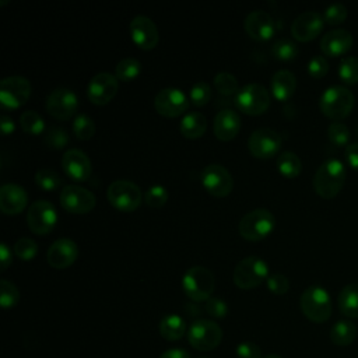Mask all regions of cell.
Instances as JSON below:
<instances>
[{"label":"cell","mask_w":358,"mask_h":358,"mask_svg":"<svg viewBox=\"0 0 358 358\" xmlns=\"http://www.w3.org/2000/svg\"><path fill=\"white\" fill-rule=\"evenodd\" d=\"M345 175V166L340 159H326L315 172L313 189L320 197L333 199L343 189Z\"/></svg>","instance_id":"1"},{"label":"cell","mask_w":358,"mask_h":358,"mask_svg":"<svg viewBox=\"0 0 358 358\" xmlns=\"http://www.w3.org/2000/svg\"><path fill=\"white\" fill-rule=\"evenodd\" d=\"M354 94L343 85H331L320 96L319 106L324 116L334 122L344 119L350 115L354 108Z\"/></svg>","instance_id":"2"},{"label":"cell","mask_w":358,"mask_h":358,"mask_svg":"<svg viewBox=\"0 0 358 358\" xmlns=\"http://www.w3.org/2000/svg\"><path fill=\"white\" fill-rule=\"evenodd\" d=\"M302 313L315 323L326 322L331 315V299L329 292L320 285L308 287L299 298Z\"/></svg>","instance_id":"3"},{"label":"cell","mask_w":358,"mask_h":358,"mask_svg":"<svg viewBox=\"0 0 358 358\" xmlns=\"http://www.w3.org/2000/svg\"><path fill=\"white\" fill-rule=\"evenodd\" d=\"M182 287L192 301H207L214 291V274L204 266H192L183 274Z\"/></svg>","instance_id":"4"},{"label":"cell","mask_w":358,"mask_h":358,"mask_svg":"<svg viewBox=\"0 0 358 358\" xmlns=\"http://www.w3.org/2000/svg\"><path fill=\"white\" fill-rule=\"evenodd\" d=\"M268 277V266L259 256H246L234 268V282L242 289H250L260 285Z\"/></svg>","instance_id":"5"},{"label":"cell","mask_w":358,"mask_h":358,"mask_svg":"<svg viewBox=\"0 0 358 358\" xmlns=\"http://www.w3.org/2000/svg\"><path fill=\"white\" fill-rule=\"evenodd\" d=\"M275 225V218L267 208H255L246 213L238 225L239 234L248 241H259L267 236Z\"/></svg>","instance_id":"6"},{"label":"cell","mask_w":358,"mask_h":358,"mask_svg":"<svg viewBox=\"0 0 358 358\" xmlns=\"http://www.w3.org/2000/svg\"><path fill=\"white\" fill-rule=\"evenodd\" d=\"M187 340L194 350L207 352L220 345L222 340V330L214 320L197 319L187 330Z\"/></svg>","instance_id":"7"},{"label":"cell","mask_w":358,"mask_h":358,"mask_svg":"<svg viewBox=\"0 0 358 358\" xmlns=\"http://www.w3.org/2000/svg\"><path fill=\"white\" fill-rule=\"evenodd\" d=\"M109 203L120 211L136 210L143 200L141 189L131 180L116 179L108 186L106 192Z\"/></svg>","instance_id":"8"},{"label":"cell","mask_w":358,"mask_h":358,"mask_svg":"<svg viewBox=\"0 0 358 358\" xmlns=\"http://www.w3.org/2000/svg\"><path fill=\"white\" fill-rule=\"evenodd\" d=\"M235 105L248 115H260L270 106L268 91L259 83L246 84L235 94Z\"/></svg>","instance_id":"9"},{"label":"cell","mask_w":358,"mask_h":358,"mask_svg":"<svg viewBox=\"0 0 358 358\" xmlns=\"http://www.w3.org/2000/svg\"><path fill=\"white\" fill-rule=\"evenodd\" d=\"M57 221V213L55 206L48 200L34 201L27 213V222L29 229L36 235H45L50 232Z\"/></svg>","instance_id":"10"},{"label":"cell","mask_w":358,"mask_h":358,"mask_svg":"<svg viewBox=\"0 0 358 358\" xmlns=\"http://www.w3.org/2000/svg\"><path fill=\"white\" fill-rule=\"evenodd\" d=\"M200 179L204 189L215 197L227 196L234 187L232 175L220 164H208L206 168H203Z\"/></svg>","instance_id":"11"},{"label":"cell","mask_w":358,"mask_h":358,"mask_svg":"<svg viewBox=\"0 0 358 358\" xmlns=\"http://www.w3.org/2000/svg\"><path fill=\"white\" fill-rule=\"evenodd\" d=\"M31 95V83L22 76H10L0 83V101L7 108L24 105Z\"/></svg>","instance_id":"12"},{"label":"cell","mask_w":358,"mask_h":358,"mask_svg":"<svg viewBox=\"0 0 358 358\" xmlns=\"http://www.w3.org/2000/svg\"><path fill=\"white\" fill-rule=\"evenodd\" d=\"M78 108V98L76 92L66 87L55 88L46 98V110L59 120L71 117Z\"/></svg>","instance_id":"13"},{"label":"cell","mask_w":358,"mask_h":358,"mask_svg":"<svg viewBox=\"0 0 358 358\" xmlns=\"http://www.w3.org/2000/svg\"><path fill=\"white\" fill-rule=\"evenodd\" d=\"M94 193L78 185H67L60 192V204L73 214H85L95 207Z\"/></svg>","instance_id":"14"},{"label":"cell","mask_w":358,"mask_h":358,"mask_svg":"<svg viewBox=\"0 0 358 358\" xmlns=\"http://www.w3.org/2000/svg\"><path fill=\"white\" fill-rule=\"evenodd\" d=\"M189 98L186 94L175 87H166L158 91L154 98L155 110L168 117H175L182 115L189 106Z\"/></svg>","instance_id":"15"},{"label":"cell","mask_w":358,"mask_h":358,"mask_svg":"<svg viewBox=\"0 0 358 358\" xmlns=\"http://www.w3.org/2000/svg\"><path fill=\"white\" fill-rule=\"evenodd\" d=\"M250 152L257 158H270L281 147V136L271 127H259L252 131L248 140Z\"/></svg>","instance_id":"16"},{"label":"cell","mask_w":358,"mask_h":358,"mask_svg":"<svg viewBox=\"0 0 358 358\" xmlns=\"http://www.w3.org/2000/svg\"><path fill=\"white\" fill-rule=\"evenodd\" d=\"M117 77L110 73L102 71L95 74L90 80L87 85V95L92 103L105 105L109 101H112V98L117 92Z\"/></svg>","instance_id":"17"},{"label":"cell","mask_w":358,"mask_h":358,"mask_svg":"<svg viewBox=\"0 0 358 358\" xmlns=\"http://www.w3.org/2000/svg\"><path fill=\"white\" fill-rule=\"evenodd\" d=\"M323 24L324 20L317 11H305L292 21L291 34L296 41L308 42L322 32Z\"/></svg>","instance_id":"18"},{"label":"cell","mask_w":358,"mask_h":358,"mask_svg":"<svg viewBox=\"0 0 358 358\" xmlns=\"http://www.w3.org/2000/svg\"><path fill=\"white\" fill-rule=\"evenodd\" d=\"M243 28L246 34L256 41H267L273 36L275 31V24L273 17L264 10L250 11L243 21Z\"/></svg>","instance_id":"19"},{"label":"cell","mask_w":358,"mask_h":358,"mask_svg":"<svg viewBox=\"0 0 358 358\" xmlns=\"http://www.w3.org/2000/svg\"><path fill=\"white\" fill-rule=\"evenodd\" d=\"M62 166L66 175L77 182L87 180L91 176L92 171L88 155L78 148H70L63 154Z\"/></svg>","instance_id":"20"},{"label":"cell","mask_w":358,"mask_h":358,"mask_svg":"<svg viewBox=\"0 0 358 358\" xmlns=\"http://www.w3.org/2000/svg\"><path fill=\"white\" fill-rule=\"evenodd\" d=\"M130 35L133 42L141 49H152L158 43V29L147 15H136L130 22Z\"/></svg>","instance_id":"21"},{"label":"cell","mask_w":358,"mask_h":358,"mask_svg":"<svg viewBox=\"0 0 358 358\" xmlns=\"http://www.w3.org/2000/svg\"><path fill=\"white\" fill-rule=\"evenodd\" d=\"M78 256V246L70 238L56 239L48 249V263L55 268L69 267Z\"/></svg>","instance_id":"22"},{"label":"cell","mask_w":358,"mask_h":358,"mask_svg":"<svg viewBox=\"0 0 358 358\" xmlns=\"http://www.w3.org/2000/svg\"><path fill=\"white\" fill-rule=\"evenodd\" d=\"M28 201L25 189L17 183H4L0 187V208L4 214L21 213Z\"/></svg>","instance_id":"23"},{"label":"cell","mask_w":358,"mask_h":358,"mask_svg":"<svg viewBox=\"0 0 358 358\" xmlns=\"http://www.w3.org/2000/svg\"><path fill=\"white\" fill-rule=\"evenodd\" d=\"M354 38L347 29H333L320 39V49L326 56L337 57L347 53L352 46Z\"/></svg>","instance_id":"24"},{"label":"cell","mask_w":358,"mask_h":358,"mask_svg":"<svg viewBox=\"0 0 358 358\" xmlns=\"http://www.w3.org/2000/svg\"><path fill=\"white\" fill-rule=\"evenodd\" d=\"M241 127V117L232 109H221L214 119V134L224 141L232 140Z\"/></svg>","instance_id":"25"},{"label":"cell","mask_w":358,"mask_h":358,"mask_svg":"<svg viewBox=\"0 0 358 358\" xmlns=\"http://www.w3.org/2000/svg\"><path fill=\"white\" fill-rule=\"evenodd\" d=\"M270 87L278 101H287L296 88V78L289 70H278L273 74Z\"/></svg>","instance_id":"26"},{"label":"cell","mask_w":358,"mask_h":358,"mask_svg":"<svg viewBox=\"0 0 358 358\" xmlns=\"http://www.w3.org/2000/svg\"><path fill=\"white\" fill-rule=\"evenodd\" d=\"M340 312L348 319H358V282L347 284L337 298Z\"/></svg>","instance_id":"27"},{"label":"cell","mask_w":358,"mask_h":358,"mask_svg":"<svg viewBox=\"0 0 358 358\" xmlns=\"http://www.w3.org/2000/svg\"><path fill=\"white\" fill-rule=\"evenodd\" d=\"M207 129V119L203 113L197 110H190L187 112L179 124L180 133L187 137V138H197L204 134Z\"/></svg>","instance_id":"28"},{"label":"cell","mask_w":358,"mask_h":358,"mask_svg":"<svg viewBox=\"0 0 358 358\" xmlns=\"http://www.w3.org/2000/svg\"><path fill=\"white\" fill-rule=\"evenodd\" d=\"M186 333V322L175 313L165 315L159 322V334L168 341H176Z\"/></svg>","instance_id":"29"},{"label":"cell","mask_w":358,"mask_h":358,"mask_svg":"<svg viewBox=\"0 0 358 358\" xmlns=\"http://www.w3.org/2000/svg\"><path fill=\"white\" fill-rule=\"evenodd\" d=\"M329 336L333 344L338 347H347L352 344L357 337V326L348 319L338 320L331 326Z\"/></svg>","instance_id":"30"},{"label":"cell","mask_w":358,"mask_h":358,"mask_svg":"<svg viewBox=\"0 0 358 358\" xmlns=\"http://www.w3.org/2000/svg\"><path fill=\"white\" fill-rule=\"evenodd\" d=\"M277 168L278 172L285 178H295L299 175L302 162L299 157L292 151H282L277 157Z\"/></svg>","instance_id":"31"},{"label":"cell","mask_w":358,"mask_h":358,"mask_svg":"<svg viewBox=\"0 0 358 358\" xmlns=\"http://www.w3.org/2000/svg\"><path fill=\"white\" fill-rule=\"evenodd\" d=\"M338 76L347 85H354L358 83V57L347 56L341 59L338 64Z\"/></svg>","instance_id":"32"},{"label":"cell","mask_w":358,"mask_h":358,"mask_svg":"<svg viewBox=\"0 0 358 358\" xmlns=\"http://www.w3.org/2000/svg\"><path fill=\"white\" fill-rule=\"evenodd\" d=\"M21 129L28 134H41L45 130V120L36 110H25L20 116Z\"/></svg>","instance_id":"33"},{"label":"cell","mask_w":358,"mask_h":358,"mask_svg":"<svg viewBox=\"0 0 358 358\" xmlns=\"http://www.w3.org/2000/svg\"><path fill=\"white\" fill-rule=\"evenodd\" d=\"M140 71H141V64L134 57H124L115 67L116 77L123 81L134 80L140 74Z\"/></svg>","instance_id":"34"},{"label":"cell","mask_w":358,"mask_h":358,"mask_svg":"<svg viewBox=\"0 0 358 358\" xmlns=\"http://www.w3.org/2000/svg\"><path fill=\"white\" fill-rule=\"evenodd\" d=\"M298 52L296 43L287 38L277 39L271 46V55L280 60H292L298 56Z\"/></svg>","instance_id":"35"},{"label":"cell","mask_w":358,"mask_h":358,"mask_svg":"<svg viewBox=\"0 0 358 358\" xmlns=\"http://www.w3.org/2000/svg\"><path fill=\"white\" fill-rule=\"evenodd\" d=\"M70 141V137L67 134V131L60 127V126H50L46 129L45 136H43V143L49 147V148H55V150H60L63 147H66Z\"/></svg>","instance_id":"36"},{"label":"cell","mask_w":358,"mask_h":358,"mask_svg":"<svg viewBox=\"0 0 358 358\" xmlns=\"http://www.w3.org/2000/svg\"><path fill=\"white\" fill-rule=\"evenodd\" d=\"M35 182L38 183L39 187H42L43 190H55L60 186L62 183V178L60 175L52 169V168H41L36 171L35 173Z\"/></svg>","instance_id":"37"},{"label":"cell","mask_w":358,"mask_h":358,"mask_svg":"<svg viewBox=\"0 0 358 358\" xmlns=\"http://www.w3.org/2000/svg\"><path fill=\"white\" fill-rule=\"evenodd\" d=\"M73 131L77 138L88 140L95 133V123L88 115L78 113L73 122Z\"/></svg>","instance_id":"38"},{"label":"cell","mask_w":358,"mask_h":358,"mask_svg":"<svg viewBox=\"0 0 358 358\" xmlns=\"http://www.w3.org/2000/svg\"><path fill=\"white\" fill-rule=\"evenodd\" d=\"M20 301V291L11 281L3 278L0 281V305L4 309L13 308Z\"/></svg>","instance_id":"39"},{"label":"cell","mask_w":358,"mask_h":358,"mask_svg":"<svg viewBox=\"0 0 358 358\" xmlns=\"http://www.w3.org/2000/svg\"><path fill=\"white\" fill-rule=\"evenodd\" d=\"M214 87L222 95H232L239 90L235 76L228 71H221L214 77Z\"/></svg>","instance_id":"40"},{"label":"cell","mask_w":358,"mask_h":358,"mask_svg":"<svg viewBox=\"0 0 358 358\" xmlns=\"http://www.w3.org/2000/svg\"><path fill=\"white\" fill-rule=\"evenodd\" d=\"M211 98V87L206 81H197L192 85L189 92V99L196 106L206 105Z\"/></svg>","instance_id":"41"},{"label":"cell","mask_w":358,"mask_h":358,"mask_svg":"<svg viewBox=\"0 0 358 358\" xmlns=\"http://www.w3.org/2000/svg\"><path fill=\"white\" fill-rule=\"evenodd\" d=\"M327 137L336 147H343L350 141V130L344 123L333 122L327 127Z\"/></svg>","instance_id":"42"},{"label":"cell","mask_w":358,"mask_h":358,"mask_svg":"<svg viewBox=\"0 0 358 358\" xmlns=\"http://www.w3.org/2000/svg\"><path fill=\"white\" fill-rule=\"evenodd\" d=\"M36 252H38V245L31 238L22 236V238H20L14 243V253L21 260H31V259H34L36 256Z\"/></svg>","instance_id":"43"},{"label":"cell","mask_w":358,"mask_h":358,"mask_svg":"<svg viewBox=\"0 0 358 358\" xmlns=\"http://www.w3.org/2000/svg\"><path fill=\"white\" fill-rule=\"evenodd\" d=\"M166 201H168V192L161 185H152L145 193V203L152 208L162 207Z\"/></svg>","instance_id":"44"},{"label":"cell","mask_w":358,"mask_h":358,"mask_svg":"<svg viewBox=\"0 0 358 358\" xmlns=\"http://www.w3.org/2000/svg\"><path fill=\"white\" fill-rule=\"evenodd\" d=\"M347 7L344 4H340V3H336V4H331L329 6L326 10H324V14H323V20L324 22L330 24V25H338L341 22L345 21L347 18Z\"/></svg>","instance_id":"45"},{"label":"cell","mask_w":358,"mask_h":358,"mask_svg":"<svg viewBox=\"0 0 358 358\" xmlns=\"http://www.w3.org/2000/svg\"><path fill=\"white\" fill-rule=\"evenodd\" d=\"M267 282V288L273 292V294H277V295H282L285 292H288L289 289V281L288 278L281 274V273H273L267 277L266 280Z\"/></svg>","instance_id":"46"},{"label":"cell","mask_w":358,"mask_h":358,"mask_svg":"<svg viewBox=\"0 0 358 358\" xmlns=\"http://www.w3.org/2000/svg\"><path fill=\"white\" fill-rule=\"evenodd\" d=\"M206 312L215 317V319H222L227 316L228 313V305L225 301H222L221 298H215V296H211L206 301V306H204Z\"/></svg>","instance_id":"47"},{"label":"cell","mask_w":358,"mask_h":358,"mask_svg":"<svg viewBox=\"0 0 358 358\" xmlns=\"http://www.w3.org/2000/svg\"><path fill=\"white\" fill-rule=\"evenodd\" d=\"M329 71V63L323 56H313L308 63V73L313 78H322Z\"/></svg>","instance_id":"48"},{"label":"cell","mask_w":358,"mask_h":358,"mask_svg":"<svg viewBox=\"0 0 358 358\" xmlns=\"http://www.w3.org/2000/svg\"><path fill=\"white\" fill-rule=\"evenodd\" d=\"M238 358H262V350L253 341H242L236 347Z\"/></svg>","instance_id":"49"},{"label":"cell","mask_w":358,"mask_h":358,"mask_svg":"<svg viewBox=\"0 0 358 358\" xmlns=\"http://www.w3.org/2000/svg\"><path fill=\"white\" fill-rule=\"evenodd\" d=\"M345 159L350 166H352L355 171H358V143L348 144L345 147Z\"/></svg>","instance_id":"50"},{"label":"cell","mask_w":358,"mask_h":358,"mask_svg":"<svg viewBox=\"0 0 358 358\" xmlns=\"http://www.w3.org/2000/svg\"><path fill=\"white\" fill-rule=\"evenodd\" d=\"M0 262H1V270H6L11 263V250L6 243L0 245Z\"/></svg>","instance_id":"51"},{"label":"cell","mask_w":358,"mask_h":358,"mask_svg":"<svg viewBox=\"0 0 358 358\" xmlns=\"http://www.w3.org/2000/svg\"><path fill=\"white\" fill-rule=\"evenodd\" d=\"M159 358H190L189 352L183 348H171L164 351Z\"/></svg>","instance_id":"52"},{"label":"cell","mask_w":358,"mask_h":358,"mask_svg":"<svg viewBox=\"0 0 358 358\" xmlns=\"http://www.w3.org/2000/svg\"><path fill=\"white\" fill-rule=\"evenodd\" d=\"M0 127H1L3 134H10L14 130L15 124H14V120L8 115L3 113L1 119H0Z\"/></svg>","instance_id":"53"},{"label":"cell","mask_w":358,"mask_h":358,"mask_svg":"<svg viewBox=\"0 0 358 358\" xmlns=\"http://www.w3.org/2000/svg\"><path fill=\"white\" fill-rule=\"evenodd\" d=\"M263 358H282V357H280V355H277V354H268V355H266V357H263Z\"/></svg>","instance_id":"54"},{"label":"cell","mask_w":358,"mask_h":358,"mask_svg":"<svg viewBox=\"0 0 358 358\" xmlns=\"http://www.w3.org/2000/svg\"><path fill=\"white\" fill-rule=\"evenodd\" d=\"M357 134H358V127H357Z\"/></svg>","instance_id":"55"}]
</instances>
